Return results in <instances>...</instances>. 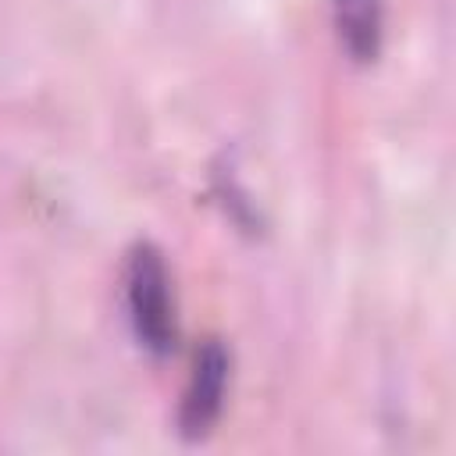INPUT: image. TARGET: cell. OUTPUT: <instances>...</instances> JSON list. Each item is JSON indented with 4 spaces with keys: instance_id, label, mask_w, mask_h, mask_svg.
<instances>
[{
    "instance_id": "cell-3",
    "label": "cell",
    "mask_w": 456,
    "mask_h": 456,
    "mask_svg": "<svg viewBox=\"0 0 456 456\" xmlns=\"http://www.w3.org/2000/svg\"><path fill=\"white\" fill-rule=\"evenodd\" d=\"M335 28L346 46V53L356 64H370L381 53V32H385V4L381 0H331Z\"/></svg>"
},
{
    "instance_id": "cell-2",
    "label": "cell",
    "mask_w": 456,
    "mask_h": 456,
    "mask_svg": "<svg viewBox=\"0 0 456 456\" xmlns=\"http://www.w3.org/2000/svg\"><path fill=\"white\" fill-rule=\"evenodd\" d=\"M228 349L210 338L200 346L196 360H192V374L189 385L182 392V406H178V431L196 442L207 438L224 410V392H228Z\"/></svg>"
},
{
    "instance_id": "cell-1",
    "label": "cell",
    "mask_w": 456,
    "mask_h": 456,
    "mask_svg": "<svg viewBox=\"0 0 456 456\" xmlns=\"http://www.w3.org/2000/svg\"><path fill=\"white\" fill-rule=\"evenodd\" d=\"M125 303L128 321L142 349L153 356H167L175 349V303H171V278L167 264L157 246L135 242L125 260Z\"/></svg>"
}]
</instances>
